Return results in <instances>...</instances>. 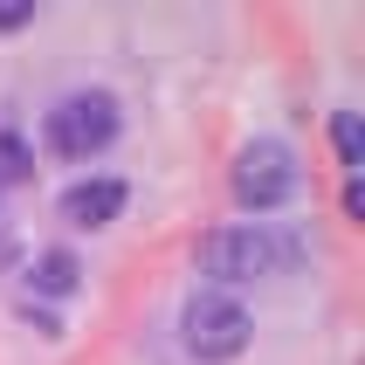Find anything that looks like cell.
Masks as SVG:
<instances>
[{"mask_svg":"<svg viewBox=\"0 0 365 365\" xmlns=\"http://www.w3.org/2000/svg\"><path fill=\"white\" fill-rule=\"evenodd\" d=\"M21 21H35V0H0V28H21Z\"/></svg>","mask_w":365,"mask_h":365,"instance_id":"cell-9","label":"cell"},{"mask_svg":"<svg viewBox=\"0 0 365 365\" xmlns=\"http://www.w3.org/2000/svg\"><path fill=\"white\" fill-rule=\"evenodd\" d=\"M76 255H69V248H48V255H35V289L41 297H69V289H76Z\"/></svg>","mask_w":365,"mask_h":365,"instance_id":"cell-6","label":"cell"},{"mask_svg":"<svg viewBox=\"0 0 365 365\" xmlns=\"http://www.w3.org/2000/svg\"><path fill=\"white\" fill-rule=\"evenodd\" d=\"M331 145H338L345 173H359V165H365V131H359V118H351V110H338V118H331Z\"/></svg>","mask_w":365,"mask_h":365,"instance_id":"cell-7","label":"cell"},{"mask_svg":"<svg viewBox=\"0 0 365 365\" xmlns=\"http://www.w3.org/2000/svg\"><path fill=\"white\" fill-rule=\"evenodd\" d=\"M124 214V180H76L62 193V221L69 227H110Z\"/></svg>","mask_w":365,"mask_h":365,"instance_id":"cell-5","label":"cell"},{"mask_svg":"<svg viewBox=\"0 0 365 365\" xmlns=\"http://www.w3.org/2000/svg\"><path fill=\"white\" fill-rule=\"evenodd\" d=\"M304 262V242L283 235L269 221H242V227H214L200 242V269L221 283H255V276H283Z\"/></svg>","mask_w":365,"mask_h":365,"instance_id":"cell-1","label":"cell"},{"mask_svg":"<svg viewBox=\"0 0 365 365\" xmlns=\"http://www.w3.org/2000/svg\"><path fill=\"white\" fill-rule=\"evenodd\" d=\"M180 338L186 351L200 365H227V359H242L248 338H255V324H248V310L235 304V297H221V289H193L180 310Z\"/></svg>","mask_w":365,"mask_h":365,"instance_id":"cell-2","label":"cell"},{"mask_svg":"<svg viewBox=\"0 0 365 365\" xmlns=\"http://www.w3.org/2000/svg\"><path fill=\"white\" fill-rule=\"evenodd\" d=\"M110 138H118V97H103V90H76L41 118V145L56 159H97Z\"/></svg>","mask_w":365,"mask_h":365,"instance_id":"cell-3","label":"cell"},{"mask_svg":"<svg viewBox=\"0 0 365 365\" xmlns=\"http://www.w3.org/2000/svg\"><path fill=\"white\" fill-rule=\"evenodd\" d=\"M35 173V159H28V145L14 138V131H0V180H28Z\"/></svg>","mask_w":365,"mask_h":365,"instance_id":"cell-8","label":"cell"},{"mask_svg":"<svg viewBox=\"0 0 365 365\" xmlns=\"http://www.w3.org/2000/svg\"><path fill=\"white\" fill-rule=\"evenodd\" d=\"M235 200L248 207V214H269V207H283L289 193H297V159H289V145L276 138H255L235 152Z\"/></svg>","mask_w":365,"mask_h":365,"instance_id":"cell-4","label":"cell"}]
</instances>
